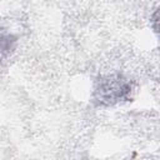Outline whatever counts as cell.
I'll list each match as a JSON object with an SVG mask.
<instances>
[{"mask_svg": "<svg viewBox=\"0 0 160 160\" xmlns=\"http://www.w3.org/2000/svg\"><path fill=\"white\" fill-rule=\"evenodd\" d=\"M15 44H16L15 36L0 31V62L5 60L8 56H10V54L15 49Z\"/></svg>", "mask_w": 160, "mask_h": 160, "instance_id": "cell-2", "label": "cell"}, {"mask_svg": "<svg viewBox=\"0 0 160 160\" xmlns=\"http://www.w3.org/2000/svg\"><path fill=\"white\" fill-rule=\"evenodd\" d=\"M132 92V82L122 74L101 75L94 86L92 101L96 106H114L128 101Z\"/></svg>", "mask_w": 160, "mask_h": 160, "instance_id": "cell-1", "label": "cell"}]
</instances>
